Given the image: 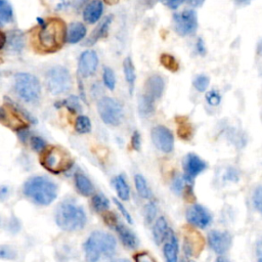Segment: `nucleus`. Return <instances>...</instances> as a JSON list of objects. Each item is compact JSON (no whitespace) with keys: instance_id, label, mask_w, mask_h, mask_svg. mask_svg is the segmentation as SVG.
I'll return each mask as SVG.
<instances>
[{"instance_id":"1","label":"nucleus","mask_w":262,"mask_h":262,"mask_svg":"<svg viewBox=\"0 0 262 262\" xmlns=\"http://www.w3.org/2000/svg\"><path fill=\"white\" fill-rule=\"evenodd\" d=\"M21 193L34 205L48 207L58 196V185L45 175H33L24 181Z\"/></svg>"},{"instance_id":"2","label":"nucleus","mask_w":262,"mask_h":262,"mask_svg":"<svg viewBox=\"0 0 262 262\" xmlns=\"http://www.w3.org/2000/svg\"><path fill=\"white\" fill-rule=\"evenodd\" d=\"M53 218L57 227L66 232L80 231L87 223V215L84 208L75 201L68 199L57 204Z\"/></svg>"},{"instance_id":"3","label":"nucleus","mask_w":262,"mask_h":262,"mask_svg":"<svg viewBox=\"0 0 262 262\" xmlns=\"http://www.w3.org/2000/svg\"><path fill=\"white\" fill-rule=\"evenodd\" d=\"M117 249L116 237L102 230L92 231L83 244L86 262H99L101 258H111Z\"/></svg>"},{"instance_id":"4","label":"nucleus","mask_w":262,"mask_h":262,"mask_svg":"<svg viewBox=\"0 0 262 262\" xmlns=\"http://www.w3.org/2000/svg\"><path fill=\"white\" fill-rule=\"evenodd\" d=\"M67 41V26L61 18L51 17L41 25L37 34L38 46L43 52H55Z\"/></svg>"},{"instance_id":"5","label":"nucleus","mask_w":262,"mask_h":262,"mask_svg":"<svg viewBox=\"0 0 262 262\" xmlns=\"http://www.w3.org/2000/svg\"><path fill=\"white\" fill-rule=\"evenodd\" d=\"M13 91L21 101L28 104H37L41 99L42 86L35 75L19 72L13 78Z\"/></svg>"},{"instance_id":"6","label":"nucleus","mask_w":262,"mask_h":262,"mask_svg":"<svg viewBox=\"0 0 262 262\" xmlns=\"http://www.w3.org/2000/svg\"><path fill=\"white\" fill-rule=\"evenodd\" d=\"M45 85L52 95H63L71 91L73 86L70 71L62 66H53L45 73Z\"/></svg>"},{"instance_id":"7","label":"nucleus","mask_w":262,"mask_h":262,"mask_svg":"<svg viewBox=\"0 0 262 262\" xmlns=\"http://www.w3.org/2000/svg\"><path fill=\"white\" fill-rule=\"evenodd\" d=\"M97 113L102 122L110 126H118L121 124L124 112L122 104L115 98L104 96L97 101Z\"/></svg>"},{"instance_id":"8","label":"nucleus","mask_w":262,"mask_h":262,"mask_svg":"<svg viewBox=\"0 0 262 262\" xmlns=\"http://www.w3.org/2000/svg\"><path fill=\"white\" fill-rule=\"evenodd\" d=\"M172 26L174 31L180 36H189L198 29V15L193 9H184L173 14Z\"/></svg>"},{"instance_id":"9","label":"nucleus","mask_w":262,"mask_h":262,"mask_svg":"<svg viewBox=\"0 0 262 262\" xmlns=\"http://www.w3.org/2000/svg\"><path fill=\"white\" fill-rule=\"evenodd\" d=\"M40 164L52 173H59L64 167H68L64 154L54 146H48L47 149L41 154Z\"/></svg>"},{"instance_id":"10","label":"nucleus","mask_w":262,"mask_h":262,"mask_svg":"<svg viewBox=\"0 0 262 262\" xmlns=\"http://www.w3.org/2000/svg\"><path fill=\"white\" fill-rule=\"evenodd\" d=\"M155 146L163 152H171L174 148V136L172 132L163 125L155 126L150 132Z\"/></svg>"},{"instance_id":"11","label":"nucleus","mask_w":262,"mask_h":262,"mask_svg":"<svg viewBox=\"0 0 262 262\" xmlns=\"http://www.w3.org/2000/svg\"><path fill=\"white\" fill-rule=\"evenodd\" d=\"M183 177L188 182H193V178L196 177L207 168V163L195 154H187L182 161Z\"/></svg>"},{"instance_id":"12","label":"nucleus","mask_w":262,"mask_h":262,"mask_svg":"<svg viewBox=\"0 0 262 262\" xmlns=\"http://www.w3.org/2000/svg\"><path fill=\"white\" fill-rule=\"evenodd\" d=\"M98 67V56L94 50L88 49L81 53L78 61V74L82 78L94 75Z\"/></svg>"},{"instance_id":"13","label":"nucleus","mask_w":262,"mask_h":262,"mask_svg":"<svg viewBox=\"0 0 262 262\" xmlns=\"http://www.w3.org/2000/svg\"><path fill=\"white\" fill-rule=\"evenodd\" d=\"M186 220L199 228H206L212 221L211 213L202 205H192L186 211Z\"/></svg>"},{"instance_id":"14","label":"nucleus","mask_w":262,"mask_h":262,"mask_svg":"<svg viewBox=\"0 0 262 262\" xmlns=\"http://www.w3.org/2000/svg\"><path fill=\"white\" fill-rule=\"evenodd\" d=\"M232 237L228 231L211 230L208 233V244L217 254H224L231 246Z\"/></svg>"},{"instance_id":"15","label":"nucleus","mask_w":262,"mask_h":262,"mask_svg":"<svg viewBox=\"0 0 262 262\" xmlns=\"http://www.w3.org/2000/svg\"><path fill=\"white\" fill-rule=\"evenodd\" d=\"M165 90V81L160 75H151L149 76L144 84V92L146 96L157 101L160 99L163 95V92Z\"/></svg>"},{"instance_id":"16","label":"nucleus","mask_w":262,"mask_h":262,"mask_svg":"<svg viewBox=\"0 0 262 262\" xmlns=\"http://www.w3.org/2000/svg\"><path fill=\"white\" fill-rule=\"evenodd\" d=\"M204 241L202 235L194 231L189 230L183 237V249L188 256H198L203 249Z\"/></svg>"},{"instance_id":"17","label":"nucleus","mask_w":262,"mask_h":262,"mask_svg":"<svg viewBox=\"0 0 262 262\" xmlns=\"http://www.w3.org/2000/svg\"><path fill=\"white\" fill-rule=\"evenodd\" d=\"M112 21H113V15L112 14L104 16L99 21V24L95 27V29H93V31L91 32L89 37L85 40L83 45H85V46H92L97 41H99L100 39L105 38L106 35H107L108 28H110Z\"/></svg>"},{"instance_id":"18","label":"nucleus","mask_w":262,"mask_h":262,"mask_svg":"<svg viewBox=\"0 0 262 262\" xmlns=\"http://www.w3.org/2000/svg\"><path fill=\"white\" fill-rule=\"evenodd\" d=\"M103 12V3L101 0H90L83 9V19L87 24L97 23Z\"/></svg>"},{"instance_id":"19","label":"nucleus","mask_w":262,"mask_h":262,"mask_svg":"<svg viewBox=\"0 0 262 262\" xmlns=\"http://www.w3.org/2000/svg\"><path fill=\"white\" fill-rule=\"evenodd\" d=\"M114 228H115L116 232L118 233L122 244L126 248H128V249L137 248L138 238L136 237V235L130 228H128L125 224H123L122 222H119V221L116 222V224L114 225Z\"/></svg>"},{"instance_id":"20","label":"nucleus","mask_w":262,"mask_h":262,"mask_svg":"<svg viewBox=\"0 0 262 262\" xmlns=\"http://www.w3.org/2000/svg\"><path fill=\"white\" fill-rule=\"evenodd\" d=\"M74 185L76 190L82 196L88 198L95 193V188L92 181L82 172H76L74 175Z\"/></svg>"},{"instance_id":"21","label":"nucleus","mask_w":262,"mask_h":262,"mask_svg":"<svg viewBox=\"0 0 262 262\" xmlns=\"http://www.w3.org/2000/svg\"><path fill=\"white\" fill-rule=\"evenodd\" d=\"M87 33L86 27L80 21L71 23L67 28V42L70 44H76L82 41Z\"/></svg>"},{"instance_id":"22","label":"nucleus","mask_w":262,"mask_h":262,"mask_svg":"<svg viewBox=\"0 0 262 262\" xmlns=\"http://www.w3.org/2000/svg\"><path fill=\"white\" fill-rule=\"evenodd\" d=\"M169 227H168V222L165 219L164 216H160L152 227V236L157 245L162 244L166 237L169 235Z\"/></svg>"},{"instance_id":"23","label":"nucleus","mask_w":262,"mask_h":262,"mask_svg":"<svg viewBox=\"0 0 262 262\" xmlns=\"http://www.w3.org/2000/svg\"><path fill=\"white\" fill-rule=\"evenodd\" d=\"M169 241L164 245L163 253L166 262H177L178 261V244L175 234L169 231Z\"/></svg>"},{"instance_id":"24","label":"nucleus","mask_w":262,"mask_h":262,"mask_svg":"<svg viewBox=\"0 0 262 262\" xmlns=\"http://www.w3.org/2000/svg\"><path fill=\"white\" fill-rule=\"evenodd\" d=\"M114 186L120 200L128 201L130 198V188L123 175H118L114 178Z\"/></svg>"},{"instance_id":"25","label":"nucleus","mask_w":262,"mask_h":262,"mask_svg":"<svg viewBox=\"0 0 262 262\" xmlns=\"http://www.w3.org/2000/svg\"><path fill=\"white\" fill-rule=\"evenodd\" d=\"M123 71H124L125 80H126L127 84L129 85L130 93H132L133 87H134V82H135V79H136V75H135V69H134V64H133V61H132L131 57L127 56L124 59V61H123Z\"/></svg>"},{"instance_id":"26","label":"nucleus","mask_w":262,"mask_h":262,"mask_svg":"<svg viewBox=\"0 0 262 262\" xmlns=\"http://www.w3.org/2000/svg\"><path fill=\"white\" fill-rule=\"evenodd\" d=\"M91 208L96 213H104L110 208L108 199L102 193H94L91 195Z\"/></svg>"},{"instance_id":"27","label":"nucleus","mask_w":262,"mask_h":262,"mask_svg":"<svg viewBox=\"0 0 262 262\" xmlns=\"http://www.w3.org/2000/svg\"><path fill=\"white\" fill-rule=\"evenodd\" d=\"M13 21V9L8 0H0V27Z\"/></svg>"},{"instance_id":"28","label":"nucleus","mask_w":262,"mask_h":262,"mask_svg":"<svg viewBox=\"0 0 262 262\" xmlns=\"http://www.w3.org/2000/svg\"><path fill=\"white\" fill-rule=\"evenodd\" d=\"M156 101L145 94H141L138 98V112L141 117H148L155 111Z\"/></svg>"},{"instance_id":"29","label":"nucleus","mask_w":262,"mask_h":262,"mask_svg":"<svg viewBox=\"0 0 262 262\" xmlns=\"http://www.w3.org/2000/svg\"><path fill=\"white\" fill-rule=\"evenodd\" d=\"M74 129L78 134H88L92 129V124L89 117L85 115H78L74 122Z\"/></svg>"},{"instance_id":"30","label":"nucleus","mask_w":262,"mask_h":262,"mask_svg":"<svg viewBox=\"0 0 262 262\" xmlns=\"http://www.w3.org/2000/svg\"><path fill=\"white\" fill-rule=\"evenodd\" d=\"M134 182H135V187L137 190V193L142 198V199H149L151 196V190L145 180V178L140 175L136 174L134 177Z\"/></svg>"},{"instance_id":"31","label":"nucleus","mask_w":262,"mask_h":262,"mask_svg":"<svg viewBox=\"0 0 262 262\" xmlns=\"http://www.w3.org/2000/svg\"><path fill=\"white\" fill-rule=\"evenodd\" d=\"M18 252L17 249L8 244H1L0 245V260L4 261H15L17 260Z\"/></svg>"},{"instance_id":"32","label":"nucleus","mask_w":262,"mask_h":262,"mask_svg":"<svg viewBox=\"0 0 262 262\" xmlns=\"http://www.w3.org/2000/svg\"><path fill=\"white\" fill-rule=\"evenodd\" d=\"M62 105L72 114H80L82 112V104L78 96L70 95L62 100Z\"/></svg>"},{"instance_id":"33","label":"nucleus","mask_w":262,"mask_h":262,"mask_svg":"<svg viewBox=\"0 0 262 262\" xmlns=\"http://www.w3.org/2000/svg\"><path fill=\"white\" fill-rule=\"evenodd\" d=\"M29 143H30L32 150H34L37 154H42L48 147L47 141L39 135H31V137L29 139Z\"/></svg>"},{"instance_id":"34","label":"nucleus","mask_w":262,"mask_h":262,"mask_svg":"<svg viewBox=\"0 0 262 262\" xmlns=\"http://www.w3.org/2000/svg\"><path fill=\"white\" fill-rule=\"evenodd\" d=\"M160 62L162 63V66L167 69L168 71L172 72V73H175L178 71L179 69V63L178 61L176 60V58L169 54V53H163L161 54L160 56Z\"/></svg>"},{"instance_id":"35","label":"nucleus","mask_w":262,"mask_h":262,"mask_svg":"<svg viewBox=\"0 0 262 262\" xmlns=\"http://www.w3.org/2000/svg\"><path fill=\"white\" fill-rule=\"evenodd\" d=\"M102 81L104 86L110 89V90H114L116 87V76L114 71L108 68V67H104L103 71H102Z\"/></svg>"},{"instance_id":"36","label":"nucleus","mask_w":262,"mask_h":262,"mask_svg":"<svg viewBox=\"0 0 262 262\" xmlns=\"http://www.w3.org/2000/svg\"><path fill=\"white\" fill-rule=\"evenodd\" d=\"M8 43H9V47L11 50H13L15 52L20 51L24 47L23 35L19 32H14L13 34L10 35Z\"/></svg>"},{"instance_id":"37","label":"nucleus","mask_w":262,"mask_h":262,"mask_svg":"<svg viewBox=\"0 0 262 262\" xmlns=\"http://www.w3.org/2000/svg\"><path fill=\"white\" fill-rule=\"evenodd\" d=\"M209 83H210V79L208 76L206 75H198L193 81H192V84H193V87L199 91V92H204L207 90L208 86H209Z\"/></svg>"},{"instance_id":"38","label":"nucleus","mask_w":262,"mask_h":262,"mask_svg":"<svg viewBox=\"0 0 262 262\" xmlns=\"http://www.w3.org/2000/svg\"><path fill=\"white\" fill-rule=\"evenodd\" d=\"M157 205L155 202H149L144 207V219L147 224H150L157 215Z\"/></svg>"},{"instance_id":"39","label":"nucleus","mask_w":262,"mask_h":262,"mask_svg":"<svg viewBox=\"0 0 262 262\" xmlns=\"http://www.w3.org/2000/svg\"><path fill=\"white\" fill-rule=\"evenodd\" d=\"M185 184H186V181H185L183 175H182V177L179 176V175H177V176H175V177L173 178V180H172L171 188H172V190H173L175 193L180 194L181 192H183V189H184V187H185Z\"/></svg>"},{"instance_id":"40","label":"nucleus","mask_w":262,"mask_h":262,"mask_svg":"<svg viewBox=\"0 0 262 262\" xmlns=\"http://www.w3.org/2000/svg\"><path fill=\"white\" fill-rule=\"evenodd\" d=\"M252 202L254 208L262 215V186H258L254 190Z\"/></svg>"},{"instance_id":"41","label":"nucleus","mask_w":262,"mask_h":262,"mask_svg":"<svg viewBox=\"0 0 262 262\" xmlns=\"http://www.w3.org/2000/svg\"><path fill=\"white\" fill-rule=\"evenodd\" d=\"M206 101L212 105V106H217L220 101H221V95L220 93L215 90V89H212V90H209L207 93H206Z\"/></svg>"},{"instance_id":"42","label":"nucleus","mask_w":262,"mask_h":262,"mask_svg":"<svg viewBox=\"0 0 262 262\" xmlns=\"http://www.w3.org/2000/svg\"><path fill=\"white\" fill-rule=\"evenodd\" d=\"M16 132V135L18 137V139L23 142V143H26L29 141L30 137H31V134H30V131L28 129V127H25V126H18L17 129L15 130Z\"/></svg>"},{"instance_id":"43","label":"nucleus","mask_w":262,"mask_h":262,"mask_svg":"<svg viewBox=\"0 0 262 262\" xmlns=\"http://www.w3.org/2000/svg\"><path fill=\"white\" fill-rule=\"evenodd\" d=\"M11 195V187L7 184H0V202L4 203Z\"/></svg>"},{"instance_id":"44","label":"nucleus","mask_w":262,"mask_h":262,"mask_svg":"<svg viewBox=\"0 0 262 262\" xmlns=\"http://www.w3.org/2000/svg\"><path fill=\"white\" fill-rule=\"evenodd\" d=\"M113 201H114V203H115V205L117 206V208L119 209V211L121 212V214L123 215V217L127 220V222L128 223H132L133 221H132V217H131V215L129 214V212L127 211V209L123 206V204L121 203V202H119L117 199H113Z\"/></svg>"},{"instance_id":"45","label":"nucleus","mask_w":262,"mask_h":262,"mask_svg":"<svg viewBox=\"0 0 262 262\" xmlns=\"http://www.w3.org/2000/svg\"><path fill=\"white\" fill-rule=\"evenodd\" d=\"M135 262H157L155 258L147 252H140L134 256Z\"/></svg>"},{"instance_id":"46","label":"nucleus","mask_w":262,"mask_h":262,"mask_svg":"<svg viewBox=\"0 0 262 262\" xmlns=\"http://www.w3.org/2000/svg\"><path fill=\"white\" fill-rule=\"evenodd\" d=\"M131 146L135 150H139L141 148V136L138 131H134L132 134Z\"/></svg>"},{"instance_id":"47","label":"nucleus","mask_w":262,"mask_h":262,"mask_svg":"<svg viewBox=\"0 0 262 262\" xmlns=\"http://www.w3.org/2000/svg\"><path fill=\"white\" fill-rule=\"evenodd\" d=\"M164 5L171 9H177L185 0H161Z\"/></svg>"},{"instance_id":"48","label":"nucleus","mask_w":262,"mask_h":262,"mask_svg":"<svg viewBox=\"0 0 262 262\" xmlns=\"http://www.w3.org/2000/svg\"><path fill=\"white\" fill-rule=\"evenodd\" d=\"M179 129H183V132L178 133L179 136L183 139H189L191 137V130H190V126L189 125H181L179 127Z\"/></svg>"},{"instance_id":"49","label":"nucleus","mask_w":262,"mask_h":262,"mask_svg":"<svg viewBox=\"0 0 262 262\" xmlns=\"http://www.w3.org/2000/svg\"><path fill=\"white\" fill-rule=\"evenodd\" d=\"M256 258L257 262H262V236L256 244Z\"/></svg>"},{"instance_id":"50","label":"nucleus","mask_w":262,"mask_h":262,"mask_svg":"<svg viewBox=\"0 0 262 262\" xmlns=\"http://www.w3.org/2000/svg\"><path fill=\"white\" fill-rule=\"evenodd\" d=\"M195 48H196V51H198V53H199V54H201V55L206 54V47H205V43H204L203 39H201V38H199V39H198V42H196Z\"/></svg>"},{"instance_id":"51","label":"nucleus","mask_w":262,"mask_h":262,"mask_svg":"<svg viewBox=\"0 0 262 262\" xmlns=\"http://www.w3.org/2000/svg\"><path fill=\"white\" fill-rule=\"evenodd\" d=\"M225 178L230 180V181H236L237 180V173L236 171L233 169H229L225 175Z\"/></svg>"},{"instance_id":"52","label":"nucleus","mask_w":262,"mask_h":262,"mask_svg":"<svg viewBox=\"0 0 262 262\" xmlns=\"http://www.w3.org/2000/svg\"><path fill=\"white\" fill-rule=\"evenodd\" d=\"M187 2L188 5H190L191 7H200L204 4L205 0H185Z\"/></svg>"},{"instance_id":"53","label":"nucleus","mask_w":262,"mask_h":262,"mask_svg":"<svg viewBox=\"0 0 262 262\" xmlns=\"http://www.w3.org/2000/svg\"><path fill=\"white\" fill-rule=\"evenodd\" d=\"M7 120H8L7 111L3 106H0V121L1 122H6Z\"/></svg>"},{"instance_id":"54","label":"nucleus","mask_w":262,"mask_h":262,"mask_svg":"<svg viewBox=\"0 0 262 262\" xmlns=\"http://www.w3.org/2000/svg\"><path fill=\"white\" fill-rule=\"evenodd\" d=\"M5 43H6V36L3 32L0 31V49L5 45Z\"/></svg>"},{"instance_id":"55","label":"nucleus","mask_w":262,"mask_h":262,"mask_svg":"<svg viewBox=\"0 0 262 262\" xmlns=\"http://www.w3.org/2000/svg\"><path fill=\"white\" fill-rule=\"evenodd\" d=\"M257 53L259 55H262V40L258 43V46H257Z\"/></svg>"},{"instance_id":"56","label":"nucleus","mask_w":262,"mask_h":262,"mask_svg":"<svg viewBox=\"0 0 262 262\" xmlns=\"http://www.w3.org/2000/svg\"><path fill=\"white\" fill-rule=\"evenodd\" d=\"M215 262H230V261H229L227 258L220 256V257H218V258L216 259V261H215Z\"/></svg>"},{"instance_id":"57","label":"nucleus","mask_w":262,"mask_h":262,"mask_svg":"<svg viewBox=\"0 0 262 262\" xmlns=\"http://www.w3.org/2000/svg\"><path fill=\"white\" fill-rule=\"evenodd\" d=\"M106 4H108V5H115V4H117L120 0H103Z\"/></svg>"},{"instance_id":"58","label":"nucleus","mask_w":262,"mask_h":262,"mask_svg":"<svg viewBox=\"0 0 262 262\" xmlns=\"http://www.w3.org/2000/svg\"><path fill=\"white\" fill-rule=\"evenodd\" d=\"M234 2H236V3H238V4H247V3H249L250 1H252V0H233Z\"/></svg>"},{"instance_id":"59","label":"nucleus","mask_w":262,"mask_h":262,"mask_svg":"<svg viewBox=\"0 0 262 262\" xmlns=\"http://www.w3.org/2000/svg\"><path fill=\"white\" fill-rule=\"evenodd\" d=\"M112 262H130V261L127 260V259H116V260H114Z\"/></svg>"},{"instance_id":"60","label":"nucleus","mask_w":262,"mask_h":262,"mask_svg":"<svg viewBox=\"0 0 262 262\" xmlns=\"http://www.w3.org/2000/svg\"><path fill=\"white\" fill-rule=\"evenodd\" d=\"M3 225H4V221H3V218H2V216L0 215V229L3 227Z\"/></svg>"},{"instance_id":"61","label":"nucleus","mask_w":262,"mask_h":262,"mask_svg":"<svg viewBox=\"0 0 262 262\" xmlns=\"http://www.w3.org/2000/svg\"><path fill=\"white\" fill-rule=\"evenodd\" d=\"M76 2H77V3L79 2V5H81V3H84L85 0H76Z\"/></svg>"}]
</instances>
